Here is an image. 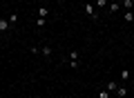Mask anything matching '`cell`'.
<instances>
[{"label": "cell", "instance_id": "15", "mask_svg": "<svg viewBox=\"0 0 134 98\" xmlns=\"http://www.w3.org/2000/svg\"><path fill=\"white\" fill-rule=\"evenodd\" d=\"M121 2H123V0H121Z\"/></svg>", "mask_w": 134, "mask_h": 98}, {"label": "cell", "instance_id": "10", "mask_svg": "<svg viewBox=\"0 0 134 98\" xmlns=\"http://www.w3.org/2000/svg\"><path fill=\"white\" fill-rule=\"evenodd\" d=\"M132 5H134L132 0H123V7H125V11H132Z\"/></svg>", "mask_w": 134, "mask_h": 98}, {"label": "cell", "instance_id": "16", "mask_svg": "<svg viewBox=\"0 0 134 98\" xmlns=\"http://www.w3.org/2000/svg\"><path fill=\"white\" fill-rule=\"evenodd\" d=\"M132 80H134V78H132Z\"/></svg>", "mask_w": 134, "mask_h": 98}, {"label": "cell", "instance_id": "1", "mask_svg": "<svg viewBox=\"0 0 134 98\" xmlns=\"http://www.w3.org/2000/svg\"><path fill=\"white\" fill-rule=\"evenodd\" d=\"M83 7H85V14L90 16V18H96V16H98V14H94V7H92L90 2H85V5H83Z\"/></svg>", "mask_w": 134, "mask_h": 98}, {"label": "cell", "instance_id": "6", "mask_svg": "<svg viewBox=\"0 0 134 98\" xmlns=\"http://www.w3.org/2000/svg\"><path fill=\"white\" fill-rule=\"evenodd\" d=\"M123 18H125V22H134V14H132V11H125Z\"/></svg>", "mask_w": 134, "mask_h": 98}, {"label": "cell", "instance_id": "7", "mask_svg": "<svg viewBox=\"0 0 134 98\" xmlns=\"http://www.w3.org/2000/svg\"><path fill=\"white\" fill-rule=\"evenodd\" d=\"M40 54H43L45 58H49L52 56V49H49V47H40Z\"/></svg>", "mask_w": 134, "mask_h": 98}, {"label": "cell", "instance_id": "2", "mask_svg": "<svg viewBox=\"0 0 134 98\" xmlns=\"http://www.w3.org/2000/svg\"><path fill=\"white\" fill-rule=\"evenodd\" d=\"M105 89H107L110 94H116V89H119V83H114V80H110V83L105 85Z\"/></svg>", "mask_w": 134, "mask_h": 98}, {"label": "cell", "instance_id": "14", "mask_svg": "<svg viewBox=\"0 0 134 98\" xmlns=\"http://www.w3.org/2000/svg\"><path fill=\"white\" fill-rule=\"evenodd\" d=\"M110 11H119V2H112V5H110Z\"/></svg>", "mask_w": 134, "mask_h": 98}, {"label": "cell", "instance_id": "5", "mask_svg": "<svg viewBox=\"0 0 134 98\" xmlns=\"http://www.w3.org/2000/svg\"><path fill=\"white\" fill-rule=\"evenodd\" d=\"M127 96V87H119L116 89V98H125Z\"/></svg>", "mask_w": 134, "mask_h": 98}, {"label": "cell", "instance_id": "4", "mask_svg": "<svg viewBox=\"0 0 134 98\" xmlns=\"http://www.w3.org/2000/svg\"><path fill=\"white\" fill-rule=\"evenodd\" d=\"M49 16V9L47 7H38V18H47Z\"/></svg>", "mask_w": 134, "mask_h": 98}, {"label": "cell", "instance_id": "9", "mask_svg": "<svg viewBox=\"0 0 134 98\" xmlns=\"http://www.w3.org/2000/svg\"><path fill=\"white\" fill-rule=\"evenodd\" d=\"M98 98H112V94L107 91V89H100V91H98Z\"/></svg>", "mask_w": 134, "mask_h": 98}, {"label": "cell", "instance_id": "8", "mask_svg": "<svg viewBox=\"0 0 134 98\" xmlns=\"http://www.w3.org/2000/svg\"><path fill=\"white\" fill-rule=\"evenodd\" d=\"M121 78H123V80H125V83H127V80H130V78H132V74H130V71H127V69H123V71H121Z\"/></svg>", "mask_w": 134, "mask_h": 98}, {"label": "cell", "instance_id": "12", "mask_svg": "<svg viewBox=\"0 0 134 98\" xmlns=\"http://www.w3.org/2000/svg\"><path fill=\"white\" fill-rule=\"evenodd\" d=\"M7 20H9L11 25H16V22H18V14H11V16H9V18H7Z\"/></svg>", "mask_w": 134, "mask_h": 98}, {"label": "cell", "instance_id": "11", "mask_svg": "<svg viewBox=\"0 0 134 98\" xmlns=\"http://www.w3.org/2000/svg\"><path fill=\"white\" fill-rule=\"evenodd\" d=\"M69 60H78V51H76V49L69 51Z\"/></svg>", "mask_w": 134, "mask_h": 98}, {"label": "cell", "instance_id": "3", "mask_svg": "<svg viewBox=\"0 0 134 98\" xmlns=\"http://www.w3.org/2000/svg\"><path fill=\"white\" fill-rule=\"evenodd\" d=\"M9 27H11L9 20H0V33H7V31H9Z\"/></svg>", "mask_w": 134, "mask_h": 98}, {"label": "cell", "instance_id": "13", "mask_svg": "<svg viewBox=\"0 0 134 98\" xmlns=\"http://www.w3.org/2000/svg\"><path fill=\"white\" fill-rule=\"evenodd\" d=\"M96 5H98L100 9H103V7H107V0H96Z\"/></svg>", "mask_w": 134, "mask_h": 98}]
</instances>
